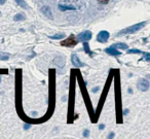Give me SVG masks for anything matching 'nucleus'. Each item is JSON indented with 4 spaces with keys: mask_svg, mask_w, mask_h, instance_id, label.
Listing matches in <instances>:
<instances>
[{
    "mask_svg": "<svg viewBox=\"0 0 150 139\" xmlns=\"http://www.w3.org/2000/svg\"><path fill=\"white\" fill-rule=\"evenodd\" d=\"M147 22H141V23H138V24H135L133 26H129L127 28H125V29L120 30L118 33L116 34V37L117 36H123V35H127V34H134L136 32L140 31L144 26H146Z\"/></svg>",
    "mask_w": 150,
    "mask_h": 139,
    "instance_id": "obj_1",
    "label": "nucleus"
},
{
    "mask_svg": "<svg viewBox=\"0 0 150 139\" xmlns=\"http://www.w3.org/2000/svg\"><path fill=\"white\" fill-rule=\"evenodd\" d=\"M77 44V39L73 34H71L67 39L61 41V46H67V48H74Z\"/></svg>",
    "mask_w": 150,
    "mask_h": 139,
    "instance_id": "obj_2",
    "label": "nucleus"
},
{
    "mask_svg": "<svg viewBox=\"0 0 150 139\" xmlns=\"http://www.w3.org/2000/svg\"><path fill=\"white\" fill-rule=\"evenodd\" d=\"M93 37V34L91 31H88V30H86V31H83L81 32V33H79L77 35V37H76V39L78 40V41H88V40H91Z\"/></svg>",
    "mask_w": 150,
    "mask_h": 139,
    "instance_id": "obj_3",
    "label": "nucleus"
},
{
    "mask_svg": "<svg viewBox=\"0 0 150 139\" xmlns=\"http://www.w3.org/2000/svg\"><path fill=\"white\" fill-rule=\"evenodd\" d=\"M138 89L141 92H146L149 89V81L145 78H140L138 81Z\"/></svg>",
    "mask_w": 150,
    "mask_h": 139,
    "instance_id": "obj_4",
    "label": "nucleus"
},
{
    "mask_svg": "<svg viewBox=\"0 0 150 139\" xmlns=\"http://www.w3.org/2000/svg\"><path fill=\"white\" fill-rule=\"evenodd\" d=\"M109 37H110L109 32L103 30V31L99 32V34L97 35V40H98V42H102V43H104V42H106L107 40L109 39Z\"/></svg>",
    "mask_w": 150,
    "mask_h": 139,
    "instance_id": "obj_5",
    "label": "nucleus"
},
{
    "mask_svg": "<svg viewBox=\"0 0 150 139\" xmlns=\"http://www.w3.org/2000/svg\"><path fill=\"white\" fill-rule=\"evenodd\" d=\"M71 62H72V64L74 65L75 67H78V68L84 66V63L79 60V58H78V56L76 54H73L72 56H71Z\"/></svg>",
    "mask_w": 150,
    "mask_h": 139,
    "instance_id": "obj_6",
    "label": "nucleus"
},
{
    "mask_svg": "<svg viewBox=\"0 0 150 139\" xmlns=\"http://www.w3.org/2000/svg\"><path fill=\"white\" fill-rule=\"evenodd\" d=\"M105 52H106V54L110 55V56H120L121 53L119 52V51H117V48H115L114 46H109V48H107L106 50H105Z\"/></svg>",
    "mask_w": 150,
    "mask_h": 139,
    "instance_id": "obj_7",
    "label": "nucleus"
},
{
    "mask_svg": "<svg viewBox=\"0 0 150 139\" xmlns=\"http://www.w3.org/2000/svg\"><path fill=\"white\" fill-rule=\"evenodd\" d=\"M41 11L46 18L48 19H52V9L50 6H43L41 9Z\"/></svg>",
    "mask_w": 150,
    "mask_h": 139,
    "instance_id": "obj_8",
    "label": "nucleus"
},
{
    "mask_svg": "<svg viewBox=\"0 0 150 139\" xmlns=\"http://www.w3.org/2000/svg\"><path fill=\"white\" fill-rule=\"evenodd\" d=\"M59 9L62 11H76V7L75 6H67V5H63V4H59L58 5Z\"/></svg>",
    "mask_w": 150,
    "mask_h": 139,
    "instance_id": "obj_9",
    "label": "nucleus"
},
{
    "mask_svg": "<svg viewBox=\"0 0 150 139\" xmlns=\"http://www.w3.org/2000/svg\"><path fill=\"white\" fill-rule=\"evenodd\" d=\"M83 48H84V52L86 53L88 55H90L91 57H93L94 56V53L91 51V48H90V46H88V41H83Z\"/></svg>",
    "mask_w": 150,
    "mask_h": 139,
    "instance_id": "obj_10",
    "label": "nucleus"
},
{
    "mask_svg": "<svg viewBox=\"0 0 150 139\" xmlns=\"http://www.w3.org/2000/svg\"><path fill=\"white\" fill-rule=\"evenodd\" d=\"M26 18L25 16L23 15V14H17V15L13 17V21L16 22H19V21H25Z\"/></svg>",
    "mask_w": 150,
    "mask_h": 139,
    "instance_id": "obj_11",
    "label": "nucleus"
},
{
    "mask_svg": "<svg viewBox=\"0 0 150 139\" xmlns=\"http://www.w3.org/2000/svg\"><path fill=\"white\" fill-rule=\"evenodd\" d=\"M113 46H114L115 48H119V50H127V44L121 43V42H119V43L113 44Z\"/></svg>",
    "mask_w": 150,
    "mask_h": 139,
    "instance_id": "obj_12",
    "label": "nucleus"
},
{
    "mask_svg": "<svg viewBox=\"0 0 150 139\" xmlns=\"http://www.w3.org/2000/svg\"><path fill=\"white\" fill-rule=\"evenodd\" d=\"M11 55L7 53H0V61H8Z\"/></svg>",
    "mask_w": 150,
    "mask_h": 139,
    "instance_id": "obj_13",
    "label": "nucleus"
},
{
    "mask_svg": "<svg viewBox=\"0 0 150 139\" xmlns=\"http://www.w3.org/2000/svg\"><path fill=\"white\" fill-rule=\"evenodd\" d=\"M15 1H16V3L19 5V6L23 7V9H28L27 4H26V2H25V0H15Z\"/></svg>",
    "mask_w": 150,
    "mask_h": 139,
    "instance_id": "obj_14",
    "label": "nucleus"
},
{
    "mask_svg": "<svg viewBox=\"0 0 150 139\" xmlns=\"http://www.w3.org/2000/svg\"><path fill=\"white\" fill-rule=\"evenodd\" d=\"M65 37V34L61 33V34H56V35H52V36H50V39H54V40H61Z\"/></svg>",
    "mask_w": 150,
    "mask_h": 139,
    "instance_id": "obj_15",
    "label": "nucleus"
},
{
    "mask_svg": "<svg viewBox=\"0 0 150 139\" xmlns=\"http://www.w3.org/2000/svg\"><path fill=\"white\" fill-rule=\"evenodd\" d=\"M142 51L140 50H137V48H132V50H129L127 51V54H142Z\"/></svg>",
    "mask_w": 150,
    "mask_h": 139,
    "instance_id": "obj_16",
    "label": "nucleus"
},
{
    "mask_svg": "<svg viewBox=\"0 0 150 139\" xmlns=\"http://www.w3.org/2000/svg\"><path fill=\"white\" fill-rule=\"evenodd\" d=\"M142 55H144V59H145V61L149 62L150 61V54L149 53H142Z\"/></svg>",
    "mask_w": 150,
    "mask_h": 139,
    "instance_id": "obj_17",
    "label": "nucleus"
},
{
    "mask_svg": "<svg viewBox=\"0 0 150 139\" xmlns=\"http://www.w3.org/2000/svg\"><path fill=\"white\" fill-rule=\"evenodd\" d=\"M88 136H90V131L84 130L83 131V137H88Z\"/></svg>",
    "mask_w": 150,
    "mask_h": 139,
    "instance_id": "obj_18",
    "label": "nucleus"
},
{
    "mask_svg": "<svg viewBox=\"0 0 150 139\" xmlns=\"http://www.w3.org/2000/svg\"><path fill=\"white\" fill-rule=\"evenodd\" d=\"M98 1L100 3H102V4H107L109 2V0H98Z\"/></svg>",
    "mask_w": 150,
    "mask_h": 139,
    "instance_id": "obj_19",
    "label": "nucleus"
},
{
    "mask_svg": "<svg viewBox=\"0 0 150 139\" xmlns=\"http://www.w3.org/2000/svg\"><path fill=\"white\" fill-rule=\"evenodd\" d=\"M30 127H31V125L25 124V125H24V130H28V129H30Z\"/></svg>",
    "mask_w": 150,
    "mask_h": 139,
    "instance_id": "obj_20",
    "label": "nucleus"
},
{
    "mask_svg": "<svg viewBox=\"0 0 150 139\" xmlns=\"http://www.w3.org/2000/svg\"><path fill=\"white\" fill-rule=\"evenodd\" d=\"M99 129H100V130H104V129H105V125L101 124L100 126H99Z\"/></svg>",
    "mask_w": 150,
    "mask_h": 139,
    "instance_id": "obj_21",
    "label": "nucleus"
},
{
    "mask_svg": "<svg viewBox=\"0 0 150 139\" xmlns=\"http://www.w3.org/2000/svg\"><path fill=\"white\" fill-rule=\"evenodd\" d=\"M99 90V87H96V88H94V89H93V92H94V93H97V91H98Z\"/></svg>",
    "mask_w": 150,
    "mask_h": 139,
    "instance_id": "obj_22",
    "label": "nucleus"
},
{
    "mask_svg": "<svg viewBox=\"0 0 150 139\" xmlns=\"http://www.w3.org/2000/svg\"><path fill=\"white\" fill-rule=\"evenodd\" d=\"M113 137H114V133H111L108 135V138H113Z\"/></svg>",
    "mask_w": 150,
    "mask_h": 139,
    "instance_id": "obj_23",
    "label": "nucleus"
},
{
    "mask_svg": "<svg viewBox=\"0 0 150 139\" xmlns=\"http://www.w3.org/2000/svg\"><path fill=\"white\" fill-rule=\"evenodd\" d=\"M6 2V0H0V4H4Z\"/></svg>",
    "mask_w": 150,
    "mask_h": 139,
    "instance_id": "obj_24",
    "label": "nucleus"
},
{
    "mask_svg": "<svg viewBox=\"0 0 150 139\" xmlns=\"http://www.w3.org/2000/svg\"><path fill=\"white\" fill-rule=\"evenodd\" d=\"M127 113H129V110H125V111H123V114H125V115Z\"/></svg>",
    "mask_w": 150,
    "mask_h": 139,
    "instance_id": "obj_25",
    "label": "nucleus"
},
{
    "mask_svg": "<svg viewBox=\"0 0 150 139\" xmlns=\"http://www.w3.org/2000/svg\"><path fill=\"white\" fill-rule=\"evenodd\" d=\"M0 83H1V75H0Z\"/></svg>",
    "mask_w": 150,
    "mask_h": 139,
    "instance_id": "obj_26",
    "label": "nucleus"
}]
</instances>
